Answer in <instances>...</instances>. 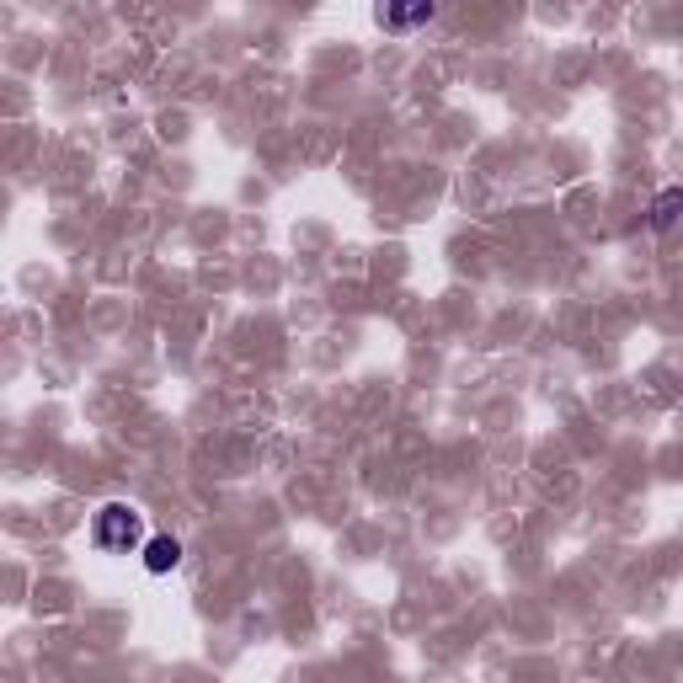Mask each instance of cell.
I'll list each match as a JSON object with an SVG mask.
<instances>
[{
  "instance_id": "cell-2",
  "label": "cell",
  "mask_w": 683,
  "mask_h": 683,
  "mask_svg": "<svg viewBox=\"0 0 683 683\" xmlns=\"http://www.w3.org/2000/svg\"><path fill=\"white\" fill-rule=\"evenodd\" d=\"M438 17V0H380L374 6V22L385 32H416Z\"/></svg>"
},
{
  "instance_id": "cell-1",
  "label": "cell",
  "mask_w": 683,
  "mask_h": 683,
  "mask_svg": "<svg viewBox=\"0 0 683 683\" xmlns=\"http://www.w3.org/2000/svg\"><path fill=\"white\" fill-rule=\"evenodd\" d=\"M91 539H96V550L128 556V550H139V545H145V513H139V507H128V503L96 507V518H91Z\"/></svg>"
},
{
  "instance_id": "cell-4",
  "label": "cell",
  "mask_w": 683,
  "mask_h": 683,
  "mask_svg": "<svg viewBox=\"0 0 683 683\" xmlns=\"http://www.w3.org/2000/svg\"><path fill=\"white\" fill-rule=\"evenodd\" d=\"M679 219H683V187L656 193V204H652V225H656V230H673Z\"/></svg>"
},
{
  "instance_id": "cell-3",
  "label": "cell",
  "mask_w": 683,
  "mask_h": 683,
  "mask_svg": "<svg viewBox=\"0 0 683 683\" xmlns=\"http://www.w3.org/2000/svg\"><path fill=\"white\" fill-rule=\"evenodd\" d=\"M182 566V545L172 535H149L145 539V571H155V577H166V571H177Z\"/></svg>"
}]
</instances>
